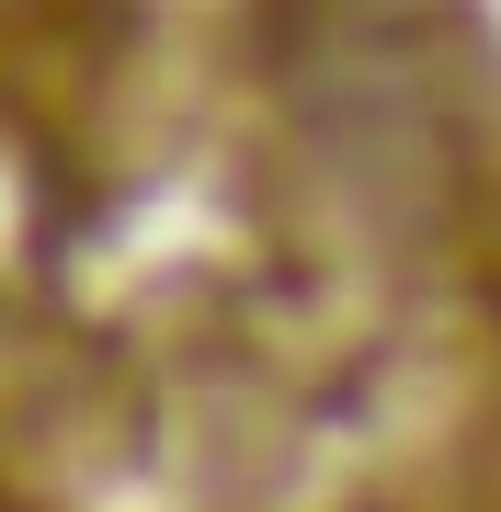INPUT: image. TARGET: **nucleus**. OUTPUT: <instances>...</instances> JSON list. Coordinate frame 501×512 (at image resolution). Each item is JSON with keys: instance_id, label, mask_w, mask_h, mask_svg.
I'll return each mask as SVG.
<instances>
[{"instance_id": "1", "label": "nucleus", "mask_w": 501, "mask_h": 512, "mask_svg": "<svg viewBox=\"0 0 501 512\" xmlns=\"http://www.w3.org/2000/svg\"><path fill=\"white\" fill-rule=\"evenodd\" d=\"M0 512H501L467 0H0Z\"/></svg>"}]
</instances>
